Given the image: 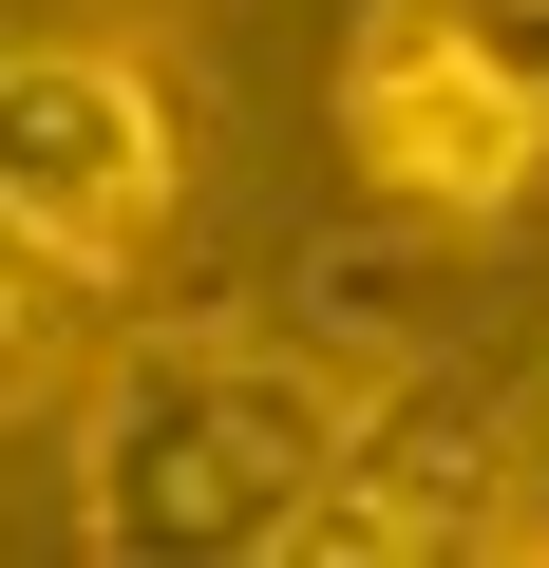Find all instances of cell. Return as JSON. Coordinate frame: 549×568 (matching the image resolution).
Listing matches in <instances>:
<instances>
[{
  "label": "cell",
  "mask_w": 549,
  "mask_h": 568,
  "mask_svg": "<svg viewBox=\"0 0 549 568\" xmlns=\"http://www.w3.org/2000/svg\"><path fill=\"white\" fill-rule=\"evenodd\" d=\"M360 379L265 323H152L77 417V530L114 568H265L304 549V493L342 474Z\"/></svg>",
  "instance_id": "6da1fadb"
},
{
  "label": "cell",
  "mask_w": 549,
  "mask_h": 568,
  "mask_svg": "<svg viewBox=\"0 0 549 568\" xmlns=\"http://www.w3.org/2000/svg\"><path fill=\"white\" fill-rule=\"evenodd\" d=\"M0 39H20V0H0Z\"/></svg>",
  "instance_id": "52a82bcc"
},
{
  "label": "cell",
  "mask_w": 549,
  "mask_h": 568,
  "mask_svg": "<svg viewBox=\"0 0 549 568\" xmlns=\"http://www.w3.org/2000/svg\"><path fill=\"white\" fill-rule=\"evenodd\" d=\"M0 209H20L77 284H133L190 209V133H171V77L133 39H58L20 20L0 39Z\"/></svg>",
  "instance_id": "277c9868"
},
{
  "label": "cell",
  "mask_w": 549,
  "mask_h": 568,
  "mask_svg": "<svg viewBox=\"0 0 549 568\" xmlns=\"http://www.w3.org/2000/svg\"><path fill=\"white\" fill-rule=\"evenodd\" d=\"M342 152L417 227H511L549 190V77L492 58L474 0H360V39H342Z\"/></svg>",
  "instance_id": "3957f363"
},
{
  "label": "cell",
  "mask_w": 549,
  "mask_h": 568,
  "mask_svg": "<svg viewBox=\"0 0 549 568\" xmlns=\"http://www.w3.org/2000/svg\"><path fill=\"white\" fill-rule=\"evenodd\" d=\"M95 304H114V284H77V265L20 227V209H0V436H20V417H39L77 361H95Z\"/></svg>",
  "instance_id": "5b68a950"
},
{
  "label": "cell",
  "mask_w": 549,
  "mask_h": 568,
  "mask_svg": "<svg viewBox=\"0 0 549 568\" xmlns=\"http://www.w3.org/2000/svg\"><path fill=\"white\" fill-rule=\"evenodd\" d=\"M474 20H492V58H530V77H549V0H474Z\"/></svg>",
  "instance_id": "8992f818"
},
{
  "label": "cell",
  "mask_w": 549,
  "mask_h": 568,
  "mask_svg": "<svg viewBox=\"0 0 549 568\" xmlns=\"http://www.w3.org/2000/svg\"><path fill=\"white\" fill-rule=\"evenodd\" d=\"M492 549H549L530 398H492V379H455V361L360 379L342 474L304 493V568H492Z\"/></svg>",
  "instance_id": "7a4b0ae2"
}]
</instances>
